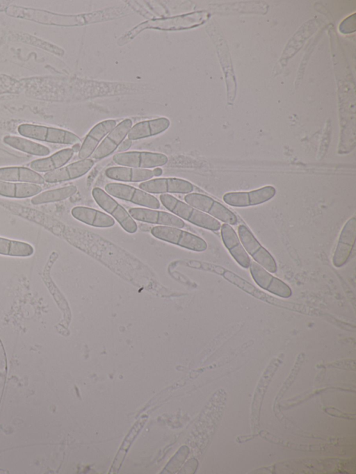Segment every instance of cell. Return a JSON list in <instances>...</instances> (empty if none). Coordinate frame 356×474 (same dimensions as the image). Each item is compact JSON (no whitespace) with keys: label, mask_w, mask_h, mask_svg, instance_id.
<instances>
[{"label":"cell","mask_w":356,"mask_h":474,"mask_svg":"<svg viewBox=\"0 0 356 474\" xmlns=\"http://www.w3.org/2000/svg\"><path fill=\"white\" fill-rule=\"evenodd\" d=\"M113 160L119 165L140 169L163 166L168 161L167 156L163 154L138 151L115 154Z\"/></svg>","instance_id":"9"},{"label":"cell","mask_w":356,"mask_h":474,"mask_svg":"<svg viewBox=\"0 0 356 474\" xmlns=\"http://www.w3.org/2000/svg\"><path fill=\"white\" fill-rule=\"evenodd\" d=\"M92 195L96 203L111 214L124 231L129 234L136 232L138 229L136 222L126 209L107 193L99 187H95L92 190Z\"/></svg>","instance_id":"5"},{"label":"cell","mask_w":356,"mask_h":474,"mask_svg":"<svg viewBox=\"0 0 356 474\" xmlns=\"http://www.w3.org/2000/svg\"><path fill=\"white\" fill-rule=\"evenodd\" d=\"M3 141L11 147L31 155L45 156L50 154V149L47 147L29 138L15 136H6L3 137Z\"/></svg>","instance_id":"25"},{"label":"cell","mask_w":356,"mask_h":474,"mask_svg":"<svg viewBox=\"0 0 356 474\" xmlns=\"http://www.w3.org/2000/svg\"><path fill=\"white\" fill-rule=\"evenodd\" d=\"M140 190L154 194L181 193L187 194L193 190V184L179 178H157L142 182L139 184Z\"/></svg>","instance_id":"12"},{"label":"cell","mask_w":356,"mask_h":474,"mask_svg":"<svg viewBox=\"0 0 356 474\" xmlns=\"http://www.w3.org/2000/svg\"><path fill=\"white\" fill-rule=\"evenodd\" d=\"M77 191L75 186H67L56 189L42 192L31 198V204L34 205L52 203L66 199Z\"/></svg>","instance_id":"26"},{"label":"cell","mask_w":356,"mask_h":474,"mask_svg":"<svg viewBox=\"0 0 356 474\" xmlns=\"http://www.w3.org/2000/svg\"><path fill=\"white\" fill-rule=\"evenodd\" d=\"M184 200L191 206L225 223L235 225L238 222L236 215L232 211L207 195L197 193H188L184 197Z\"/></svg>","instance_id":"6"},{"label":"cell","mask_w":356,"mask_h":474,"mask_svg":"<svg viewBox=\"0 0 356 474\" xmlns=\"http://www.w3.org/2000/svg\"><path fill=\"white\" fill-rule=\"evenodd\" d=\"M34 253L30 244L0 237V254L10 256L27 257Z\"/></svg>","instance_id":"27"},{"label":"cell","mask_w":356,"mask_h":474,"mask_svg":"<svg viewBox=\"0 0 356 474\" xmlns=\"http://www.w3.org/2000/svg\"><path fill=\"white\" fill-rule=\"evenodd\" d=\"M240 240L246 252L267 271L275 272L277 264L273 256L257 240L251 231L244 224L238 227Z\"/></svg>","instance_id":"7"},{"label":"cell","mask_w":356,"mask_h":474,"mask_svg":"<svg viewBox=\"0 0 356 474\" xmlns=\"http://www.w3.org/2000/svg\"><path fill=\"white\" fill-rule=\"evenodd\" d=\"M72 148L60 149L51 156L33 160L29 164L31 170L36 172H49L65 165L73 156Z\"/></svg>","instance_id":"20"},{"label":"cell","mask_w":356,"mask_h":474,"mask_svg":"<svg viewBox=\"0 0 356 474\" xmlns=\"http://www.w3.org/2000/svg\"><path fill=\"white\" fill-rule=\"evenodd\" d=\"M220 234L225 246L235 261L242 268H249L251 260L234 229L227 223L222 224Z\"/></svg>","instance_id":"18"},{"label":"cell","mask_w":356,"mask_h":474,"mask_svg":"<svg viewBox=\"0 0 356 474\" xmlns=\"http://www.w3.org/2000/svg\"><path fill=\"white\" fill-rule=\"evenodd\" d=\"M17 131L26 138L49 143L74 145L81 141L76 134L69 131L39 124L23 123L18 126Z\"/></svg>","instance_id":"3"},{"label":"cell","mask_w":356,"mask_h":474,"mask_svg":"<svg viewBox=\"0 0 356 474\" xmlns=\"http://www.w3.org/2000/svg\"><path fill=\"white\" fill-rule=\"evenodd\" d=\"M42 190L40 185L0 181V195L9 198L24 199L34 197Z\"/></svg>","instance_id":"24"},{"label":"cell","mask_w":356,"mask_h":474,"mask_svg":"<svg viewBox=\"0 0 356 474\" xmlns=\"http://www.w3.org/2000/svg\"><path fill=\"white\" fill-rule=\"evenodd\" d=\"M116 126V121L107 120L97 124L86 136L79 152L80 160L87 159L90 156L100 141Z\"/></svg>","instance_id":"17"},{"label":"cell","mask_w":356,"mask_h":474,"mask_svg":"<svg viewBox=\"0 0 356 474\" xmlns=\"http://www.w3.org/2000/svg\"><path fill=\"white\" fill-rule=\"evenodd\" d=\"M356 218H350L344 224L333 255L332 263L337 268L342 267L348 260L355 243Z\"/></svg>","instance_id":"13"},{"label":"cell","mask_w":356,"mask_h":474,"mask_svg":"<svg viewBox=\"0 0 356 474\" xmlns=\"http://www.w3.org/2000/svg\"><path fill=\"white\" fill-rule=\"evenodd\" d=\"M276 190L272 186L248 192H231L223 195V201L228 205L234 207H247L263 204L271 199L275 195Z\"/></svg>","instance_id":"10"},{"label":"cell","mask_w":356,"mask_h":474,"mask_svg":"<svg viewBox=\"0 0 356 474\" xmlns=\"http://www.w3.org/2000/svg\"><path fill=\"white\" fill-rule=\"evenodd\" d=\"M0 181L38 185L44 183V177L38 172L31 168L19 166L0 167Z\"/></svg>","instance_id":"22"},{"label":"cell","mask_w":356,"mask_h":474,"mask_svg":"<svg viewBox=\"0 0 356 474\" xmlns=\"http://www.w3.org/2000/svg\"><path fill=\"white\" fill-rule=\"evenodd\" d=\"M106 176L113 180L127 182L148 181L153 177L152 170L149 169L131 168L127 167H111L106 170Z\"/></svg>","instance_id":"23"},{"label":"cell","mask_w":356,"mask_h":474,"mask_svg":"<svg viewBox=\"0 0 356 474\" xmlns=\"http://www.w3.org/2000/svg\"><path fill=\"white\" fill-rule=\"evenodd\" d=\"M151 234L158 239L192 251L203 252L207 248V244L204 239L179 228L156 226L152 228Z\"/></svg>","instance_id":"4"},{"label":"cell","mask_w":356,"mask_h":474,"mask_svg":"<svg viewBox=\"0 0 356 474\" xmlns=\"http://www.w3.org/2000/svg\"><path fill=\"white\" fill-rule=\"evenodd\" d=\"M131 127L132 121L130 119H125L120 122L96 148L92 157L101 159L112 154L128 135Z\"/></svg>","instance_id":"14"},{"label":"cell","mask_w":356,"mask_h":474,"mask_svg":"<svg viewBox=\"0 0 356 474\" xmlns=\"http://www.w3.org/2000/svg\"><path fill=\"white\" fill-rule=\"evenodd\" d=\"M131 140L127 139L125 140H123L120 145H119L118 147V152H124L127 151L131 146Z\"/></svg>","instance_id":"31"},{"label":"cell","mask_w":356,"mask_h":474,"mask_svg":"<svg viewBox=\"0 0 356 474\" xmlns=\"http://www.w3.org/2000/svg\"><path fill=\"white\" fill-rule=\"evenodd\" d=\"M222 275L225 279L236 284L242 289L248 291L250 293H255V291L257 290H255V288L253 286L249 284L247 281L241 279L230 271L226 270Z\"/></svg>","instance_id":"29"},{"label":"cell","mask_w":356,"mask_h":474,"mask_svg":"<svg viewBox=\"0 0 356 474\" xmlns=\"http://www.w3.org/2000/svg\"><path fill=\"white\" fill-rule=\"evenodd\" d=\"M71 213L75 219L90 226L106 228L115 224L113 218L92 208L75 206L72 209Z\"/></svg>","instance_id":"21"},{"label":"cell","mask_w":356,"mask_h":474,"mask_svg":"<svg viewBox=\"0 0 356 474\" xmlns=\"http://www.w3.org/2000/svg\"><path fill=\"white\" fill-rule=\"evenodd\" d=\"M81 149V145L79 143H76L73 145L72 149L73 150L74 153V152H79Z\"/></svg>","instance_id":"33"},{"label":"cell","mask_w":356,"mask_h":474,"mask_svg":"<svg viewBox=\"0 0 356 474\" xmlns=\"http://www.w3.org/2000/svg\"><path fill=\"white\" fill-rule=\"evenodd\" d=\"M249 268L252 279L260 288L282 298L291 296L292 291L286 283L270 275L257 262L251 261Z\"/></svg>","instance_id":"11"},{"label":"cell","mask_w":356,"mask_h":474,"mask_svg":"<svg viewBox=\"0 0 356 474\" xmlns=\"http://www.w3.org/2000/svg\"><path fill=\"white\" fill-rule=\"evenodd\" d=\"M170 124V122L166 117L140 122L131 128L127 135L128 139L136 140L158 135L165 131Z\"/></svg>","instance_id":"19"},{"label":"cell","mask_w":356,"mask_h":474,"mask_svg":"<svg viewBox=\"0 0 356 474\" xmlns=\"http://www.w3.org/2000/svg\"><path fill=\"white\" fill-rule=\"evenodd\" d=\"M93 165L94 161L92 159L80 160L47 172L43 177L45 182L51 183L72 180L86 174Z\"/></svg>","instance_id":"16"},{"label":"cell","mask_w":356,"mask_h":474,"mask_svg":"<svg viewBox=\"0 0 356 474\" xmlns=\"http://www.w3.org/2000/svg\"><path fill=\"white\" fill-rule=\"evenodd\" d=\"M159 199L168 211L197 227L211 231H218L220 229L221 224L217 219L171 195L163 194L160 195Z\"/></svg>","instance_id":"2"},{"label":"cell","mask_w":356,"mask_h":474,"mask_svg":"<svg viewBox=\"0 0 356 474\" xmlns=\"http://www.w3.org/2000/svg\"><path fill=\"white\" fill-rule=\"evenodd\" d=\"M146 419L147 416H145L144 418H141L140 420H138L137 423L134 425L129 433L127 434L113 462V468L111 469L113 473L118 471L119 467H120L127 450H129L131 443L134 441L135 437L143 427Z\"/></svg>","instance_id":"28"},{"label":"cell","mask_w":356,"mask_h":474,"mask_svg":"<svg viewBox=\"0 0 356 474\" xmlns=\"http://www.w3.org/2000/svg\"><path fill=\"white\" fill-rule=\"evenodd\" d=\"M104 188L108 194L114 197L153 209L160 207L157 198L134 186L120 183H108Z\"/></svg>","instance_id":"8"},{"label":"cell","mask_w":356,"mask_h":474,"mask_svg":"<svg viewBox=\"0 0 356 474\" xmlns=\"http://www.w3.org/2000/svg\"><path fill=\"white\" fill-rule=\"evenodd\" d=\"M153 175L156 177L161 176L163 173V170L161 168L156 167L152 170Z\"/></svg>","instance_id":"32"},{"label":"cell","mask_w":356,"mask_h":474,"mask_svg":"<svg viewBox=\"0 0 356 474\" xmlns=\"http://www.w3.org/2000/svg\"><path fill=\"white\" fill-rule=\"evenodd\" d=\"M351 17H349L348 19L344 20L342 22V24H341L340 30L341 31L342 33H350V32H353V31L351 29L352 26H350V25L355 26V19L353 21H352V22H350ZM353 28L355 29V28H354V27H353Z\"/></svg>","instance_id":"30"},{"label":"cell","mask_w":356,"mask_h":474,"mask_svg":"<svg viewBox=\"0 0 356 474\" xmlns=\"http://www.w3.org/2000/svg\"><path fill=\"white\" fill-rule=\"evenodd\" d=\"M129 213L132 218L143 222L177 228H183L185 226L184 222L181 218L165 211L145 208H131Z\"/></svg>","instance_id":"15"},{"label":"cell","mask_w":356,"mask_h":474,"mask_svg":"<svg viewBox=\"0 0 356 474\" xmlns=\"http://www.w3.org/2000/svg\"><path fill=\"white\" fill-rule=\"evenodd\" d=\"M208 17V13L204 11L195 12L173 17L151 19L138 24L129 31L120 40L119 44H124L134 38L142 31L147 28H154L164 31L180 30L190 28L202 24Z\"/></svg>","instance_id":"1"}]
</instances>
